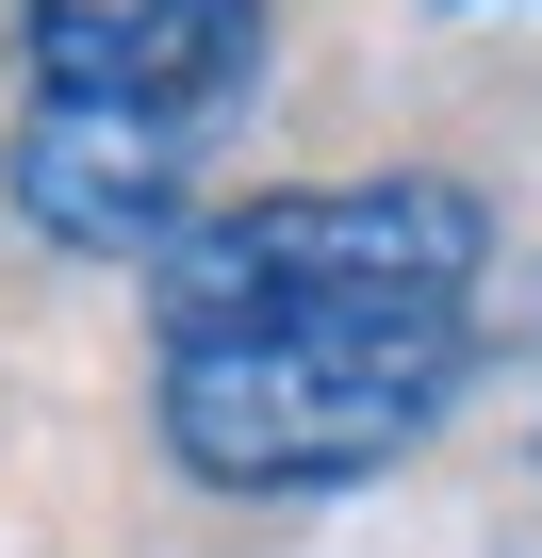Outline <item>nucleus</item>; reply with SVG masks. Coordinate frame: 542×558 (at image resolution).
Returning a JSON list of instances; mask_svg holds the SVG:
<instances>
[{
    "label": "nucleus",
    "mask_w": 542,
    "mask_h": 558,
    "mask_svg": "<svg viewBox=\"0 0 542 558\" xmlns=\"http://www.w3.org/2000/svg\"><path fill=\"white\" fill-rule=\"evenodd\" d=\"M427 17H477V0H427Z\"/></svg>",
    "instance_id": "3"
},
{
    "label": "nucleus",
    "mask_w": 542,
    "mask_h": 558,
    "mask_svg": "<svg viewBox=\"0 0 542 558\" xmlns=\"http://www.w3.org/2000/svg\"><path fill=\"white\" fill-rule=\"evenodd\" d=\"M280 0H17V214L83 263H165Z\"/></svg>",
    "instance_id": "2"
},
{
    "label": "nucleus",
    "mask_w": 542,
    "mask_h": 558,
    "mask_svg": "<svg viewBox=\"0 0 542 558\" xmlns=\"http://www.w3.org/2000/svg\"><path fill=\"white\" fill-rule=\"evenodd\" d=\"M477 181H280L214 197L148 263V411L197 493H346L411 460L477 378Z\"/></svg>",
    "instance_id": "1"
}]
</instances>
